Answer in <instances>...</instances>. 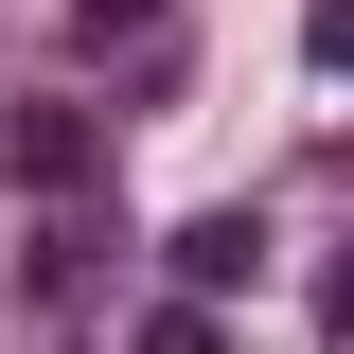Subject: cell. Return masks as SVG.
Wrapping results in <instances>:
<instances>
[{"label": "cell", "mask_w": 354, "mask_h": 354, "mask_svg": "<svg viewBox=\"0 0 354 354\" xmlns=\"http://www.w3.org/2000/svg\"><path fill=\"white\" fill-rule=\"evenodd\" d=\"M0 177H18V195H106V106L18 88V106H0Z\"/></svg>", "instance_id": "obj_1"}, {"label": "cell", "mask_w": 354, "mask_h": 354, "mask_svg": "<svg viewBox=\"0 0 354 354\" xmlns=\"http://www.w3.org/2000/svg\"><path fill=\"white\" fill-rule=\"evenodd\" d=\"M177 301H230V283H248V266H266V213H248V195H230V213H195V230H177Z\"/></svg>", "instance_id": "obj_2"}, {"label": "cell", "mask_w": 354, "mask_h": 354, "mask_svg": "<svg viewBox=\"0 0 354 354\" xmlns=\"http://www.w3.org/2000/svg\"><path fill=\"white\" fill-rule=\"evenodd\" d=\"M160 18H177V0H71V36H88V53H160Z\"/></svg>", "instance_id": "obj_3"}, {"label": "cell", "mask_w": 354, "mask_h": 354, "mask_svg": "<svg viewBox=\"0 0 354 354\" xmlns=\"http://www.w3.org/2000/svg\"><path fill=\"white\" fill-rule=\"evenodd\" d=\"M142 354H230V319H213V301H160V319H142Z\"/></svg>", "instance_id": "obj_4"}, {"label": "cell", "mask_w": 354, "mask_h": 354, "mask_svg": "<svg viewBox=\"0 0 354 354\" xmlns=\"http://www.w3.org/2000/svg\"><path fill=\"white\" fill-rule=\"evenodd\" d=\"M301 53H319V71H354V0H319V18H301Z\"/></svg>", "instance_id": "obj_5"}, {"label": "cell", "mask_w": 354, "mask_h": 354, "mask_svg": "<svg viewBox=\"0 0 354 354\" xmlns=\"http://www.w3.org/2000/svg\"><path fill=\"white\" fill-rule=\"evenodd\" d=\"M319 337H337V354H354V248H337V283H319Z\"/></svg>", "instance_id": "obj_6"}]
</instances>
